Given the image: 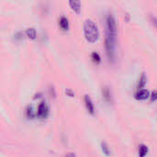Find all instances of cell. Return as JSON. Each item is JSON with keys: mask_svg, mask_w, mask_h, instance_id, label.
Wrapping results in <instances>:
<instances>
[{"mask_svg": "<svg viewBox=\"0 0 157 157\" xmlns=\"http://www.w3.org/2000/svg\"><path fill=\"white\" fill-rule=\"evenodd\" d=\"M60 27L63 29V31H68V29H69V22H68V19L65 18V17H62L60 18Z\"/></svg>", "mask_w": 157, "mask_h": 157, "instance_id": "9", "label": "cell"}, {"mask_svg": "<svg viewBox=\"0 0 157 157\" xmlns=\"http://www.w3.org/2000/svg\"><path fill=\"white\" fill-rule=\"evenodd\" d=\"M150 97V93L147 89H141L136 93L135 97L138 100H145Z\"/></svg>", "mask_w": 157, "mask_h": 157, "instance_id": "6", "label": "cell"}, {"mask_svg": "<svg viewBox=\"0 0 157 157\" xmlns=\"http://www.w3.org/2000/svg\"><path fill=\"white\" fill-rule=\"evenodd\" d=\"M101 148H102L103 153H104L107 156H109L110 154L109 148V146H107V144L105 143V141H103V143H101Z\"/></svg>", "mask_w": 157, "mask_h": 157, "instance_id": "14", "label": "cell"}, {"mask_svg": "<svg viewBox=\"0 0 157 157\" xmlns=\"http://www.w3.org/2000/svg\"><path fill=\"white\" fill-rule=\"evenodd\" d=\"M146 82H147V78H146V75L145 73H143V75L140 77V80H139V84H138V88H143L145 85H146Z\"/></svg>", "mask_w": 157, "mask_h": 157, "instance_id": "12", "label": "cell"}, {"mask_svg": "<svg viewBox=\"0 0 157 157\" xmlns=\"http://www.w3.org/2000/svg\"><path fill=\"white\" fill-rule=\"evenodd\" d=\"M85 103H86V109L88 110L90 114H94L95 113V107L93 102L90 99V97L88 95L85 96Z\"/></svg>", "mask_w": 157, "mask_h": 157, "instance_id": "5", "label": "cell"}, {"mask_svg": "<svg viewBox=\"0 0 157 157\" xmlns=\"http://www.w3.org/2000/svg\"><path fill=\"white\" fill-rule=\"evenodd\" d=\"M148 154V147L145 144H140L139 145V156L140 157H145Z\"/></svg>", "mask_w": 157, "mask_h": 157, "instance_id": "10", "label": "cell"}, {"mask_svg": "<svg viewBox=\"0 0 157 157\" xmlns=\"http://www.w3.org/2000/svg\"><path fill=\"white\" fill-rule=\"evenodd\" d=\"M65 157H75V154L70 153V154H67L65 155Z\"/></svg>", "mask_w": 157, "mask_h": 157, "instance_id": "20", "label": "cell"}, {"mask_svg": "<svg viewBox=\"0 0 157 157\" xmlns=\"http://www.w3.org/2000/svg\"><path fill=\"white\" fill-rule=\"evenodd\" d=\"M70 7H72V9L75 12H76L77 14H79L81 11V2L79 1H70L69 2Z\"/></svg>", "mask_w": 157, "mask_h": 157, "instance_id": "8", "label": "cell"}, {"mask_svg": "<svg viewBox=\"0 0 157 157\" xmlns=\"http://www.w3.org/2000/svg\"><path fill=\"white\" fill-rule=\"evenodd\" d=\"M102 96H103V99L107 103H110L112 102V96H111V92L109 87L107 86H104L102 89Z\"/></svg>", "mask_w": 157, "mask_h": 157, "instance_id": "7", "label": "cell"}, {"mask_svg": "<svg viewBox=\"0 0 157 157\" xmlns=\"http://www.w3.org/2000/svg\"><path fill=\"white\" fill-rule=\"evenodd\" d=\"M117 33L118 29L115 18L112 15H109L106 19V37L110 39L111 41H116Z\"/></svg>", "mask_w": 157, "mask_h": 157, "instance_id": "2", "label": "cell"}, {"mask_svg": "<svg viewBox=\"0 0 157 157\" xmlns=\"http://www.w3.org/2000/svg\"><path fill=\"white\" fill-rule=\"evenodd\" d=\"M91 57H92V59H93V61H94L95 63H100V61H101V58H100V56H99V54L97 52H93L92 54H91Z\"/></svg>", "mask_w": 157, "mask_h": 157, "instance_id": "15", "label": "cell"}, {"mask_svg": "<svg viewBox=\"0 0 157 157\" xmlns=\"http://www.w3.org/2000/svg\"><path fill=\"white\" fill-rule=\"evenodd\" d=\"M84 34L86 37V40L88 42L94 43L99 37V28L96 25V23L91 20V19H86L84 23Z\"/></svg>", "mask_w": 157, "mask_h": 157, "instance_id": "1", "label": "cell"}, {"mask_svg": "<svg viewBox=\"0 0 157 157\" xmlns=\"http://www.w3.org/2000/svg\"><path fill=\"white\" fill-rule=\"evenodd\" d=\"M26 34L29 39H31V40H35L36 39V31L33 28L28 29L26 31Z\"/></svg>", "mask_w": 157, "mask_h": 157, "instance_id": "11", "label": "cell"}, {"mask_svg": "<svg viewBox=\"0 0 157 157\" xmlns=\"http://www.w3.org/2000/svg\"><path fill=\"white\" fill-rule=\"evenodd\" d=\"M26 115L29 119H34L35 117V112L33 110V107L31 106H29L27 107V110H26Z\"/></svg>", "mask_w": 157, "mask_h": 157, "instance_id": "13", "label": "cell"}, {"mask_svg": "<svg viewBox=\"0 0 157 157\" xmlns=\"http://www.w3.org/2000/svg\"><path fill=\"white\" fill-rule=\"evenodd\" d=\"M150 18H151L152 23H153V25L157 29V18H155L154 16H150Z\"/></svg>", "mask_w": 157, "mask_h": 157, "instance_id": "17", "label": "cell"}, {"mask_svg": "<svg viewBox=\"0 0 157 157\" xmlns=\"http://www.w3.org/2000/svg\"><path fill=\"white\" fill-rule=\"evenodd\" d=\"M115 41H111L110 39L107 38L105 39V49H106V53L107 56L109 58V61H113L114 60V54H115Z\"/></svg>", "mask_w": 157, "mask_h": 157, "instance_id": "3", "label": "cell"}, {"mask_svg": "<svg viewBox=\"0 0 157 157\" xmlns=\"http://www.w3.org/2000/svg\"><path fill=\"white\" fill-rule=\"evenodd\" d=\"M65 93H66V95L67 96H69V97H75V93H73L72 90H70V89H68V88H66L65 89Z\"/></svg>", "mask_w": 157, "mask_h": 157, "instance_id": "18", "label": "cell"}, {"mask_svg": "<svg viewBox=\"0 0 157 157\" xmlns=\"http://www.w3.org/2000/svg\"><path fill=\"white\" fill-rule=\"evenodd\" d=\"M21 37H23V34L21 32H18L16 35H15V40H20Z\"/></svg>", "mask_w": 157, "mask_h": 157, "instance_id": "19", "label": "cell"}, {"mask_svg": "<svg viewBox=\"0 0 157 157\" xmlns=\"http://www.w3.org/2000/svg\"><path fill=\"white\" fill-rule=\"evenodd\" d=\"M151 101L152 102H154V101H156L157 100V90H154L152 92V94H151Z\"/></svg>", "mask_w": 157, "mask_h": 157, "instance_id": "16", "label": "cell"}, {"mask_svg": "<svg viewBox=\"0 0 157 157\" xmlns=\"http://www.w3.org/2000/svg\"><path fill=\"white\" fill-rule=\"evenodd\" d=\"M49 113V109L45 101H42L40 103V105L38 106L37 109V115L40 118H46Z\"/></svg>", "mask_w": 157, "mask_h": 157, "instance_id": "4", "label": "cell"}]
</instances>
